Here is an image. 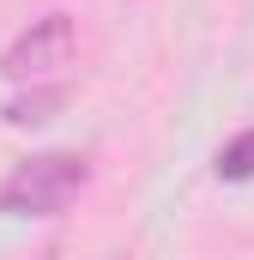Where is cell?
<instances>
[{
	"label": "cell",
	"mask_w": 254,
	"mask_h": 260,
	"mask_svg": "<svg viewBox=\"0 0 254 260\" xmlns=\"http://www.w3.org/2000/svg\"><path fill=\"white\" fill-rule=\"evenodd\" d=\"M85 157L79 151H43L30 164H18L0 182V212L6 218H61L85 188Z\"/></svg>",
	"instance_id": "cell-1"
},
{
	"label": "cell",
	"mask_w": 254,
	"mask_h": 260,
	"mask_svg": "<svg viewBox=\"0 0 254 260\" xmlns=\"http://www.w3.org/2000/svg\"><path fill=\"white\" fill-rule=\"evenodd\" d=\"M73 18L67 12H49V18H37L30 30H18L12 37V49L0 55V73L12 79V85H37V79H49V73H61L67 61H73Z\"/></svg>",
	"instance_id": "cell-2"
},
{
	"label": "cell",
	"mask_w": 254,
	"mask_h": 260,
	"mask_svg": "<svg viewBox=\"0 0 254 260\" xmlns=\"http://www.w3.org/2000/svg\"><path fill=\"white\" fill-rule=\"evenodd\" d=\"M55 109H67V85H30L24 97H12L0 109V121L6 127H43V121H55Z\"/></svg>",
	"instance_id": "cell-3"
},
{
	"label": "cell",
	"mask_w": 254,
	"mask_h": 260,
	"mask_svg": "<svg viewBox=\"0 0 254 260\" xmlns=\"http://www.w3.org/2000/svg\"><path fill=\"white\" fill-rule=\"evenodd\" d=\"M218 182H254V127L218 145Z\"/></svg>",
	"instance_id": "cell-4"
}]
</instances>
